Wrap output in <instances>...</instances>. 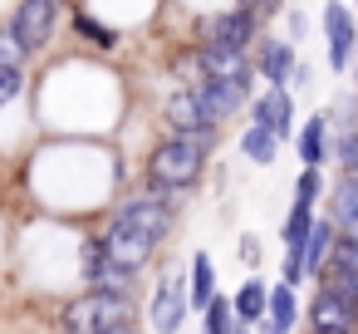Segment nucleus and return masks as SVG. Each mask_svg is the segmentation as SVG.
I'll return each instance as SVG.
<instances>
[{"label":"nucleus","instance_id":"obj_1","mask_svg":"<svg viewBox=\"0 0 358 334\" xmlns=\"http://www.w3.org/2000/svg\"><path fill=\"white\" fill-rule=\"evenodd\" d=\"M216 143L211 138H187V133H167L148 148L143 158V187H177V192H192L201 177H206V162H211Z\"/></svg>","mask_w":358,"mask_h":334},{"label":"nucleus","instance_id":"obj_2","mask_svg":"<svg viewBox=\"0 0 358 334\" xmlns=\"http://www.w3.org/2000/svg\"><path fill=\"white\" fill-rule=\"evenodd\" d=\"M123 324H133V295H113V290H84L59 309L64 334H113Z\"/></svg>","mask_w":358,"mask_h":334},{"label":"nucleus","instance_id":"obj_3","mask_svg":"<svg viewBox=\"0 0 358 334\" xmlns=\"http://www.w3.org/2000/svg\"><path fill=\"white\" fill-rule=\"evenodd\" d=\"M59 11H64V0H15V6H10L6 30L15 35V45L25 50V60L50 55V45L59 35Z\"/></svg>","mask_w":358,"mask_h":334},{"label":"nucleus","instance_id":"obj_4","mask_svg":"<svg viewBox=\"0 0 358 334\" xmlns=\"http://www.w3.org/2000/svg\"><path fill=\"white\" fill-rule=\"evenodd\" d=\"M196 45H231V50H255L260 45V11H241V6H221V11H201L192 20Z\"/></svg>","mask_w":358,"mask_h":334},{"label":"nucleus","instance_id":"obj_5","mask_svg":"<svg viewBox=\"0 0 358 334\" xmlns=\"http://www.w3.org/2000/svg\"><path fill=\"white\" fill-rule=\"evenodd\" d=\"M319 25H324V50H329V69L334 74H348L358 64V20L343 0H324L319 11Z\"/></svg>","mask_w":358,"mask_h":334},{"label":"nucleus","instance_id":"obj_6","mask_svg":"<svg viewBox=\"0 0 358 334\" xmlns=\"http://www.w3.org/2000/svg\"><path fill=\"white\" fill-rule=\"evenodd\" d=\"M192 309V290H187V275L182 270H167L157 285H152V300H148V324L152 334H177L182 319Z\"/></svg>","mask_w":358,"mask_h":334},{"label":"nucleus","instance_id":"obj_7","mask_svg":"<svg viewBox=\"0 0 358 334\" xmlns=\"http://www.w3.org/2000/svg\"><path fill=\"white\" fill-rule=\"evenodd\" d=\"M108 221H123V226H138V231H148L152 241H167L172 236V226H177V207H167V202H157L148 187L143 192H133V197H123L118 207H113V216Z\"/></svg>","mask_w":358,"mask_h":334},{"label":"nucleus","instance_id":"obj_8","mask_svg":"<svg viewBox=\"0 0 358 334\" xmlns=\"http://www.w3.org/2000/svg\"><path fill=\"white\" fill-rule=\"evenodd\" d=\"M162 128H167V133H187V138H211V143H221V128L206 118L196 89H172V94L162 99Z\"/></svg>","mask_w":358,"mask_h":334},{"label":"nucleus","instance_id":"obj_9","mask_svg":"<svg viewBox=\"0 0 358 334\" xmlns=\"http://www.w3.org/2000/svg\"><path fill=\"white\" fill-rule=\"evenodd\" d=\"M157 246H162V241H152V236L138 231V226H123V221H108V226H103V251H108V260L123 265V270H133V275L152 265Z\"/></svg>","mask_w":358,"mask_h":334},{"label":"nucleus","instance_id":"obj_10","mask_svg":"<svg viewBox=\"0 0 358 334\" xmlns=\"http://www.w3.org/2000/svg\"><path fill=\"white\" fill-rule=\"evenodd\" d=\"M319 285L338 290V295L358 309V236H343V231L334 236V251H329V265H324Z\"/></svg>","mask_w":358,"mask_h":334},{"label":"nucleus","instance_id":"obj_11","mask_svg":"<svg viewBox=\"0 0 358 334\" xmlns=\"http://www.w3.org/2000/svg\"><path fill=\"white\" fill-rule=\"evenodd\" d=\"M250 64H255V74H260V84H265V89H289L294 64H299L294 40H280V35L260 40V45H255V55H250Z\"/></svg>","mask_w":358,"mask_h":334},{"label":"nucleus","instance_id":"obj_12","mask_svg":"<svg viewBox=\"0 0 358 334\" xmlns=\"http://www.w3.org/2000/svg\"><path fill=\"white\" fill-rule=\"evenodd\" d=\"M196 94H201V109H206V118H211L216 128H226L231 118H241V113L250 109V94H245L236 79H201Z\"/></svg>","mask_w":358,"mask_h":334},{"label":"nucleus","instance_id":"obj_13","mask_svg":"<svg viewBox=\"0 0 358 334\" xmlns=\"http://www.w3.org/2000/svg\"><path fill=\"white\" fill-rule=\"evenodd\" d=\"M250 123H260V128H270L280 143L285 138H294V99H289V89H260L255 99H250Z\"/></svg>","mask_w":358,"mask_h":334},{"label":"nucleus","instance_id":"obj_14","mask_svg":"<svg viewBox=\"0 0 358 334\" xmlns=\"http://www.w3.org/2000/svg\"><path fill=\"white\" fill-rule=\"evenodd\" d=\"M69 35L79 45H89L94 55H118V45H123V30L108 25V20H99V11H89V6H79L69 15Z\"/></svg>","mask_w":358,"mask_h":334},{"label":"nucleus","instance_id":"obj_15","mask_svg":"<svg viewBox=\"0 0 358 334\" xmlns=\"http://www.w3.org/2000/svg\"><path fill=\"white\" fill-rule=\"evenodd\" d=\"M309 329H358V309L338 290L319 285L314 300H309Z\"/></svg>","mask_w":358,"mask_h":334},{"label":"nucleus","instance_id":"obj_16","mask_svg":"<svg viewBox=\"0 0 358 334\" xmlns=\"http://www.w3.org/2000/svg\"><path fill=\"white\" fill-rule=\"evenodd\" d=\"M294 153H299V167H324L334 143H329V113H309L304 128H294Z\"/></svg>","mask_w":358,"mask_h":334},{"label":"nucleus","instance_id":"obj_17","mask_svg":"<svg viewBox=\"0 0 358 334\" xmlns=\"http://www.w3.org/2000/svg\"><path fill=\"white\" fill-rule=\"evenodd\" d=\"M334 236H338L334 216H314V226H309V236H304V280H319V275H324L329 251H334Z\"/></svg>","mask_w":358,"mask_h":334},{"label":"nucleus","instance_id":"obj_18","mask_svg":"<svg viewBox=\"0 0 358 334\" xmlns=\"http://www.w3.org/2000/svg\"><path fill=\"white\" fill-rule=\"evenodd\" d=\"M231 305H236V319L255 329V324L265 319V309H270V285H265L260 275H250V280H245V285L231 295Z\"/></svg>","mask_w":358,"mask_h":334},{"label":"nucleus","instance_id":"obj_19","mask_svg":"<svg viewBox=\"0 0 358 334\" xmlns=\"http://www.w3.org/2000/svg\"><path fill=\"white\" fill-rule=\"evenodd\" d=\"M196 45V40H192ZM201 50V69H206V79H231V74H241L245 64H250V55L245 50H231V45H196Z\"/></svg>","mask_w":358,"mask_h":334},{"label":"nucleus","instance_id":"obj_20","mask_svg":"<svg viewBox=\"0 0 358 334\" xmlns=\"http://www.w3.org/2000/svg\"><path fill=\"white\" fill-rule=\"evenodd\" d=\"M299 314H304V309H299V300H294V285H285V280H280V285H270V309H265V319H260V324H270V329L289 334V329L299 324Z\"/></svg>","mask_w":358,"mask_h":334},{"label":"nucleus","instance_id":"obj_21","mask_svg":"<svg viewBox=\"0 0 358 334\" xmlns=\"http://www.w3.org/2000/svg\"><path fill=\"white\" fill-rule=\"evenodd\" d=\"M334 226L343 236H358V177H348V172H338V182H334Z\"/></svg>","mask_w":358,"mask_h":334},{"label":"nucleus","instance_id":"obj_22","mask_svg":"<svg viewBox=\"0 0 358 334\" xmlns=\"http://www.w3.org/2000/svg\"><path fill=\"white\" fill-rule=\"evenodd\" d=\"M167 79H172L177 89H196V84L206 79V69H201V50H196L192 40L172 50V60H167Z\"/></svg>","mask_w":358,"mask_h":334},{"label":"nucleus","instance_id":"obj_23","mask_svg":"<svg viewBox=\"0 0 358 334\" xmlns=\"http://www.w3.org/2000/svg\"><path fill=\"white\" fill-rule=\"evenodd\" d=\"M241 153H245L255 167H270V162L280 158V138H275L270 128H260V123H245V133H241Z\"/></svg>","mask_w":358,"mask_h":334},{"label":"nucleus","instance_id":"obj_24","mask_svg":"<svg viewBox=\"0 0 358 334\" xmlns=\"http://www.w3.org/2000/svg\"><path fill=\"white\" fill-rule=\"evenodd\" d=\"M216 300V270H211V256L196 251L192 256V309H206Z\"/></svg>","mask_w":358,"mask_h":334},{"label":"nucleus","instance_id":"obj_25","mask_svg":"<svg viewBox=\"0 0 358 334\" xmlns=\"http://www.w3.org/2000/svg\"><path fill=\"white\" fill-rule=\"evenodd\" d=\"M79 265H84V280L94 285L103 270H108V251H103V231L99 236H84L79 241Z\"/></svg>","mask_w":358,"mask_h":334},{"label":"nucleus","instance_id":"obj_26","mask_svg":"<svg viewBox=\"0 0 358 334\" xmlns=\"http://www.w3.org/2000/svg\"><path fill=\"white\" fill-rule=\"evenodd\" d=\"M30 84V64H0V113H6Z\"/></svg>","mask_w":358,"mask_h":334},{"label":"nucleus","instance_id":"obj_27","mask_svg":"<svg viewBox=\"0 0 358 334\" xmlns=\"http://www.w3.org/2000/svg\"><path fill=\"white\" fill-rule=\"evenodd\" d=\"M329 158L338 162V172L358 177V128H343V133L334 138V153H329Z\"/></svg>","mask_w":358,"mask_h":334},{"label":"nucleus","instance_id":"obj_28","mask_svg":"<svg viewBox=\"0 0 358 334\" xmlns=\"http://www.w3.org/2000/svg\"><path fill=\"white\" fill-rule=\"evenodd\" d=\"M201 314H206V334H226V329H231V319H236V305H231L226 295H216Z\"/></svg>","mask_w":358,"mask_h":334},{"label":"nucleus","instance_id":"obj_29","mask_svg":"<svg viewBox=\"0 0 358 334\" xmlns=\"http://www.w3.org/2000/svg\"><path fill=\"white\" fill-rule=\"evenodd\" d=\"M0 64H30V60H25V50L15 45V35L6 30V20H0Z\"/></svg>","mask_w":358,"mask_h":334},{"label":"nucleus","instance_id":"obj_30","mask_svg":"<svg viewBox=\"0 0 358 334\" xmlns=\"http://www.w3.org/2000/svg\"><path fill=\"white\" fill-rule=\"evenodd\" d=\"M304 25H309V20H304L299 11H289V35H285V40H304Z\"/></svg>","mask_w":358,"mask_h":334},{"label":"nucleus","instance_id":"obj_31","mask_svg":"<svg viewBox=\"0 0 358 334\" xmlns=\"http://www.w3.org/2000/svg\"><path fill=\"white\" fill-rule=\"evenodd\" d=\"M289 84H294V89H309V84H314V69H309V64H294V79H289Z\"/></svg>","mask_w":358,"mask_h":334},{"label":"nucleus","instance_id":"obj_32","mask_svg":"<svg viewBox=\"0 0 358 334\" xmlns=\"http://www.w3.org/2000/svg\"><path fill=\"white\" fill-rule=\"evenodd\" d=\"M241 256L255 265V260H260V241H255V236H245V241H241Z\"/></svg>","mask_w":358,"mask_h":334},{"label":"nucleus","instance_id":"obj_33","mask_svg":"<svg viewBox=\"0 0 358 334\" xmlns=\"http://www.w3.org/2000/svg\"><path fill=\"white\" fill-rule=\"evenodd\" d=\"M289 6V0H260V20H270V15H280Z\"/></svg>","mask_w":358,"mask_h":334},{"label":"nucleus","instance_id":"obj_34","mask_svg":"<svg viewBox=\"0 0 358 334\" xmlns=\"http://www.w3.org/2000/svg\"><path fill=\"white\" fill-rule=\"evenodd\" d=\"M226 334H250V324H241V319H231V329Z\"/></svg>","mask_w":358,"mask_h":334},{"label":"nucleus","instance_id":"obj_35","mask_svg":"<svg viewBox=\"0 0 358 334\" xmlns=\"http://www.w3.org/2000/svg\"><path fill=\"white\" fill-rule=\"evenodd\" d=\"M231 6H241V11H260V0H231Z\"/></svg>","mask_w":358,"mask_h":334},{"label":"nucleus","instance_id":"obj_36","mask_svg":"<svg viewBox=\"0 0 358 334\" xmlns=\"http://www.w3.org/2000/svg\"><path fill=\"white\" fill-rule=\"evenodd\" d=\"M309 334H358V329H309Z\"/></svg>","mask_w":358,"mask_h":334},{"label":"nucleus","instance_id":"obj_37","mask_svg":"<svg viewBox=\"0 0 358 334\" xmlns=\"http://www.w3.org/2000/svg\"><path fill=\"white\" fill-rule=\"evenodd\" d=\"M255 334H280V329H270V324H255Z\"/></svg>","mask_w":358,"mask_h":334},{"label":"nucleus","instance_id":"obj_38","mask_svg":"<svg viewBox=\"0 0 358 334\" xmlns=\"http://www.w3.org/2000/svg\"><path fill=\"white\" fill-rule=\"evenodd\" d=\"M113 334H138V324H123V329H113Z\"/></svg>","mask_w":358,"mask_h":334},{"label":"nucleus","instance_id":"obj_39","mask_svg":"<svg viewBox=\"0 0 358 334\" xmlns=\"http://www.w3.org/2000/svg\"><path fill=\"white\" fill-rule=\"evenodd\" d=\"M353 94H358V64H353Z\"/></svg>","mask_w":358,"mask_h":334},{"label":"nucleus","instance_id":"obj_40","mask_svg":"<svg viewBox=\"0 0 358 334\" xmlns=\"http://www.w3.org/2000/svg\"><path fill=\"white\" fill-rule=\"evenodd\" d=\"M348 6H358V0H348Z\"/></svg>","mask_w":358,"mask_h":334},{"label":"nucleus","instance_id":"obj_41","mask_svg":"<svg viewBox=\"0 0 358 334\" xmlns=\"http://www.w3.org/2000/svg\"><path fill=\"white\" fill-rule=\"evenodd\" d=\"M138 334H143V329H138Z\"/></svg>","mask_w":358,"mask_h":334}]
</instances>
